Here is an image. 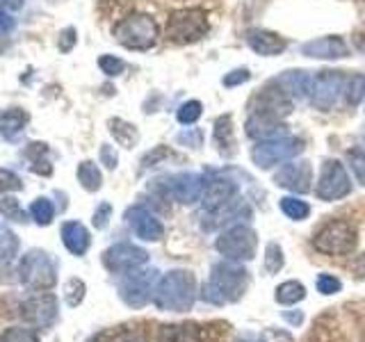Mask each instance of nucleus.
<instances>
[{
	"mask_svg": "<svg viewBox=\"0 0 365 342\" xmlns=\"http://www.w3.org/2000/svg\"><path fill=\"white\" fill-rule=\"evenodd\" d=\"M0 212H3L7 219H11V222H23V210H21V205H19L16 199L0 201Z\"/></svg>",
	"mask_w": 365,
	"mask_h": 342,
	"instance_id": "47",
	"label": "nucleus"
},
{
	"mask_svg": "<svg viewBox=\"0 0 365 342\" xmlns=\"http://www.w3.org/2000/svg\"><path fill=\"white\" fill-rule=\"evenodd\" d=\"M21 7H23V0H0V9L9 11V14H14Z\"/></svg>",
	"mask_w": 365,
	"mask_h": 342,
	"instance_id": "52",
	"label": "nucleus"
},
{
	"mask_svg": "<svg viewBox=\"0 0 365 342\" xmlns=\"http://www.w3.org/2000/svg\"><path fill=\"white\" fill-rule=\"evenodd\" d=\"M30 214H32V219L34 224H39V226H48L53 222V214H55V208H53V203L48 199H34L32 205H30Z\"/></svg>",
	"mask_w": 365,
	"mask_h": 342,
	"instance_id": "34",
	"label": "nucleus"
},
{
	"mask_svg": "<svg viewBox=\"0 0 365 342\" xmlns=\"http://www.w3.org/2000/svg\"><path fill=\"white\" fill-rule=\"evenodd\" d=\"M351 192V178L347 169L338 160H324L319 169V178L315 185V197L319 201H338Z\"/></svg>",
	"mask_w": 365,
	"mask_h": 342,
	"instance_id": "10",
	"label": "nucleus"
},
{
	"mask_svg": "<svg viewBox=\"0 0 365 342\" xmlns=\"http://www.w3.org/2000/svg\"><path fill=\"white\" fill-rule=\"evenodd\" d=\"M108 128H110V135L114 137V142L123 148H133V146H137V142H140V130H137L133 123L123 121L119 117L110 119Z\"/></svg>",
	"mask_w": 365,
	"mask_h": 342,
	"instance_id": "27",
	"label": "nucleus"
},
{
	"mask_svg": "<svg viewBox=\"0 0 365 342\" xmlns=\"http://www.w3.org/2000/svg\"><path fill=\"white\" fill-rule=\"evenodd\" d=\"M201 114H203V105L199 100H185L182 105L178 108L176 112V119L178 123L182 125H194L199 119H201Z\"/></svg>",
	"mask_w": 365,
	"mask_h": 342,
	"instance_id": "35",
	"label": "nucleus"
},
{
	"mask_svg": "<svg viewBox=\"0 0 365 342\" xmlns=\"http://www.w3.org/2000/svg\"><path fill=\"white\" fill-rule=\"evenodd\" d=\"M274 83H277L292 100H306V98H311L313 73L304 71V68H290V71H283L281 76L274 78Z\"/></svg>",
	"mask_w": 365,
	"mask_h": 342,
	"instance_id": "21",
	"label": "nucleus"
},
{
	"mask_svg": "<svg viewBox=\"0 0 365 342\" xmlns=\"http://www.w3.org/2000/svg\"><path fill=\"white\" fill-rule=\"evenodd\" d=\"M176 142L190 148H201L203 146V130L201 128H185L176 135Z\"/></svg>",
	"mask_w": 365,
	"mask_h": 342,
	"instance_id": "41",
	"label": "nucleus"
},
{
	"mask_svg": "<svg viewBox=\"0 0 365 342\" xmlns=\"http://www.w3.org/2000/svg\"><path fill=\"white\" fill-rule=\"evenodd\" d=\"M208 326L185 322V324H165L158 328V342H205Z\"/></svg>",
	"mask_w": 365,
	"mask_h": 342,
	"instance_id": "23",
	"label": "nucleus"
},
{
	"mask_svg": "<svg viewBox=\"0 0 365 342\" xmlns=\"http://www.w3.org/2000/svg\"><path fill=\"white\" fill-rule=\"evenodd\" d=\"M19 279L30 290H51L57 283V265L46 251L32 249L19 262Z\"/></svg>",
	"mask_w": 365,
	"mask_h": 342,
	"instance_id": "5",
	"label": "nucleus"
},
{
	"mask_svg": "<svg viewBox=\"0 0 365 342\" xmlns=\"http://www.w3.org/2000/svg\"><path fill=\"white\" fill-rule=\"evenodd\" d=\"M274 182L279 187L294 192V194H306L311 192V182H313V169L308 160H297V162L283 165L277 174H274Z\"/></svg>",
	"mask_w": 365,
	"mask_h": 342,
	"instance_id": "16",
	"label": "nucleus"
},
{
	"mask_svg": "<svg viewBox=\"0 0 365 342\" xmlns=\"http://www.w3.org/2000/svg\"><path fill=\"white\" fill-rule=\"evenodd\" d=\"M354 269H356L359 276H365V254H363L356 262H354Z\"/></svg>",
	"mask_w": 365,
	"mask_h": 342,
	"instance_id": "53",
	"label": "nucleus"
},
{
	"mask_svg": "<svg viewBox=\"0 0 365 342\" xmlns=\"http://www.w3.org/2000/svg\"><path fill=\"white\" fill-rule=\"evenodd\" d=\"M155 285H158L155 269H133L119 283V294L123 304H128L130 308H142L153 299Z\"/></svg>",
	"mask_w": 365,
	"mask_h": 342,
	"instance_id": "12",
	"label": "nucleus"
},
{
	"mask_svg": "<svg viewBox=\"0 0 365 342\" xmlns=\"http://www.w3.org/2000/svg\"><path fill=\"white\" fill-rule=\"evenodd\" d=\"M235 342H262L256 333H242V336H237Z\"/></svg>",
	"mask_w": 365,
	"mask_h": 342,
	"instance_id": "54",
	"label": "nucleus"
},
{
	"mask_svg": "<svg viewBox=\"0 0 365 342\" xmlns=\"http://www.w3.org/2000/svg\"><path fill=\"white\" fill-rule=\"evenodd\" d=\"M237 199V185L233 180L228 178H210L205 180V187H203V210L205 212H215V210H222L226 208L228 203H233Z\"/></svg>",
	"mask_w": 365,
	"mask_h": 342,
	"instance_id": "18",
	"label": "nucleus"
},
{
	"mask_svg": "<svg viewBox=\"0 0 365 342\" xmlns=\"http://www.w3.org/2000/svg\"><path fill=\"white\" fill-rule=\"evenodd\" d=\"M110 214H112V205L110 203H101L96 208V212H94V226L96 228H106Z\"/></svg>",
	"mask_w": 365,
	"mask_h": 342,
	"instance_id": "50",
	"label": "nucleus"
},
{
	"mask_svg": "<svg viewBox=\"0 0 365 342\" xmlns=\"http://www.w3.org/2000/svg\"><path fill=\"white\" fill-rule=\"evenodd\" d=\"M78 41V32L76 28H64L60 32V37H57V48H60L62 53H68V51H73V46Z\"/></svg>",
	"mask_w": 365,
	"mask_h": 342,
	"instance_id": "48",
	"label": "nucleus"
},
{
	"mask_svg": "<svg viewBox=\"0 0 365 342\" xmlns=\"http://www.w3.org/2000/svg\"><path fill=\"white\" fill-rule=\"evenodd\" d=\"M171 155H174V153H171L167 146H155L151 153H146V155L142 157V167H144V169L155 167L158 162H163V160H167V157H171Z\"/></svg>",
	"mask_w": 365,
	"mask_h": 342,
	"instance_id": "45",
	"label": "nucleus"
},
{
	"mask_svg": "<svg viewBox=\"0 0 365 342\" xmlns=\"http://www.w3.org/2000/svg\"><path fill=\"white\" fill-rule=\"evenodd\" d=\"M249 285V274L233 260L228 262H217L212 267L210 281L203 285L201 299L210 304H226V301H237L245 294Z\"/></svg>",
	"mask_w": 365,
	"mask_h": 342,
	"instance_id": "1",
	"label": "nucleus"
},
{
	"mask_svg": "<svg viewBox=\"0 0 365 342\" xmlns=\"http://www.w3.org/2000/svg\"><path fill=\"white\" fill-rule=\"evenodd\" d=\"M302 151H304V140L285 135V137H277V140L256 142V146L251 148V160H254V165L258 169H272L277 165L290 162Z\"/></svg>",
	"mask_w": 365,
	"mask_h": 342,
	"instance_id": "7",
	"label": "nucleus"
},
{
	"mask_svg": "<svg viewBox=\"0 0 365 342\" xmlns=\"http://www.w3.org/2000/svg\"><path fill=\"white\" fill-rule=\"evenodd\" d=\"M21 317L37 328H51L57 319L55 294H34L21 304Z\"/></svg>",
	"mask_w": 365,
	"mask_h": 342,
	"instance_id": "15",
	"label": "nucleus"
},
{
	"mask_svg": "<svg viewBox=\"0 0 365 342\" xmlns=\"http://www.w3.org/2000/svg\"><path fill=\"white\" fill-rule=\"evenodd\" d=\"M340 288H342V283L336 276H331V274H319L317 276V290L322 294H336L340 292Z\"/></svg>",
	"mask_w": 365,
	"mask_h": 342,
	"instance_id": "46",
	"label": "nucleus"
},
{
	"mask_svg": "<svg viewBox=\"0 0 365 342\" xmlns=\"http://www.w3.org/2000/svg\"><path fill=\"white\" fill-rule=\"evenodd\" d=\"M103 3H117V0H103Z\"/></svg>",
	"mask_w": 365,
	"mask_h": 342,
	"instance_id": "56",
	"label": "nucleus"
},
{
	"mask_svg": "<svg viewBox=\"0 0 365 342\" xmlns=\"http://www.w3.org/2000/svg\"><path fill=\"white\" fill-rule=\"evenodd\" d=\"M0 342H39V336H37V331H32V328L11 326L0 336Z\"/></svg>",
	"mask_w": 365,
	"mask_h": 342,
	"instance_id": "39",
	"label": "nucleus"
},
{
	"mask_svg": "<svg viewBox=\"0 0 365 342\" xmlns=\"http://www.w3.org/2000/svg\"><path fill=\"white\" fill-rule=\"evenodd\" d=\"M365 96V76L363 73H351L345 80V91H342V98H345V105L356 108Z\"/></svg>",
	"mask_w": 365,
	"mask_h": 342,
	"instance_id": "30",
	"label": "nucleus"
},
{
	"mask_svg": "<svg viewBox=\"0 0 365 342\" xmlns=\"http://www.w3.org/2000/svg\"><path fill=\"white\" fill-rule=\"evenodd\" d=\"M208 14L201 7H185L171 11L167 19L165 37L176 46H187L201 41L208 34Z\"/></svg>",
	"mask_w": 365,
	"mask_h": 342,
	"instance_id": "4",
	"label": "nucleus"
},
{
	"mask_svg": "<svg viewBox=\"0 0 365 342\" xmlns=\"http://www.w3.org/2000/svg\"><path fill=\"white\" fill-rule=\"evenodd\" d=\"M101 162L106 165L108 169H117L119 155H117V151H114V146H110V144H103L101 146Z\"/></svg>",
	"mask_w": 365,
	"mask_h": 342,
	"instance_id": "49",
	"label": "nucleus"
},
{
	"mask_svg": "<svg viewBox=\"0 0 365 342\" xmlns=\"http://www.w3.org/2000/svg\"><path fill=\"white\" fill-rule=\"evenodd\" d=\"M292 108H294V100L285 94L274 80H269V83L262 87L254 98H251L249 114H265V117H274V119L285 121L292 114Z\"/></svg>",
	"mask_w": 365,
	"mask_h": 342,
	"instance_id": "11",
	"label": "nucleus"
},
{
	"mask_svg": "<svg viewBox=\"0 0 365 342\" xmlns=\"http://www.w3.org/2000/svg\"><path fill=\"white\" fill-rule=\"evenodd\" d=\"M11 28H14V19H11L9 11L0 9V34H7Z\"/></svg>",
	"mask_w": 365,
	"mask_h": 342,
	"instance_id": "51",
	"label": "nucleus"
},
{
	"mask_svg": "<svg viewBox=\"0 0 365 342\" xmlns=\"http://www.w3.org/2000/svg\"><path fill=\"white\" fill-rule=\"evenodd\" d=\"M112 37L128 51H151L160 39V28L153 16L133 11L114 26Z\"/></svg>",
	"mask_w": 365,
	"mask_h": 342,
	"instance_id": "3",
	"label": "nucleus"
},
{
	"mask_svg": "<svg viewBox=\"0 0 365 342\" xmlns=\"http://www.w3.org/2000/svg\"><path fill=\"white\" fill-rule=\"evenodd\" d=\"M313 247L327 256H347L356 247V228L345 219H334L315 233Z\"/></svg>",
	"mask_w": 365,
	"mask_h": 342,
	"instance_id": "6",
	"label": "nucleus"
},
{
	"mask_svg": "<svg viewBox=\"0 0 365 342\" xmlns=\"http://www.w3.org/2000/svg\"><path fill=\"white\" fill-rule=\"evenodd\" d=\"M247 43L249 48L262 55V57H277L281 55L285 48H288V41H285L281 34L272 32V30H262V28H254L247 32Z\"/></svg>",
	"mask_w": 365,
	"mask_h": 342,
	"instance_id": "22",
	"label": "nucleus"
},
{
	"mask_svg": "<svg viewBox=\"0 0 365 342\" xmlns=\"http://www.w3.org/2000/svg\"><path fill=\"white\" fill-rule=\"evenodd\" d=\"M265 267L269 274H277L281 267H283V251L279 244L269 242L267 249H265Z\"/></svg>",
	"mask_w": 365,
	"mask_h": 342,
	"instance_id": "40",
	"label": "nucleus"
},
{
	"mask_svg": "<svg viewBox=\"0 0 365 342\" xmlns=\"http://www.w3.org/2000/svg\"><path fill=\"white\" fill-rule=\"evenodd\" d=\"M245 128H247V135L256 142L277 140V137L288 135V125H285V121L265 117V114H249Z\"/></svg>",
	"mask_w": 365,
	"mask_h": 342,
	"instance_id": "20",
	"label": "nucleus"
},
{
	"mask_svg": "<svg viewBox=\"0 0 365 342\" xmlns=\"http://www.w3.org/2000/svg\"><path fill=\"white\" fill-rule=\"evenodd\" d=\"M306 296V288L299 281H285L277 288V301L283 306H292L297 301H302Z\"/></svg>",
	"mask_w": 365,
	"mask_h": 342,
	"instance_id": "31",
	"label": "nucleus"
},
{
	"mask_svg": "<svg viewBox=\"0 0 365 342\" xmlns=\"http://www.w3.org/2000/svg\"><path fill=\"white\" fill-rule=\"evenodd\" d=\"M194 290H197V283H194L192 274L185 269H174L158 281L153 292V304L160 311L185 313L194 306V296H197Z\"/></svg>",
	"mask_w": 365,
	"mask_h": 342,
	"instance_id": "2",
	"label": "nucleus"
},
{
	"mask_svg": "<svg viewBox=\"0 0 365 342\" xmlns=\"http://www.w3.org/2000/svg\"><path fill=\"white\" fill-rule=\"evenodd\" d=\"M62 242L66 251H71L73 256H85L89 249V231L80 222H66L62 224Z\"/></svg>",
	"mask_w": 365,
	"mask_h": 342,
	"instance_id": "25",
	"label": "nucleus"
},
{
	"mask_svg": "<svg viewBox=\"0 0 365 342\" xmlns=\"http://www.w3.org/2000/svg\"><path fill=\"white\" fill-rule=\"evenodd\" d=\"M48 153V146H46L43 142H34L28 146V157L32 160V165L30 169L34 171V174H43V176H48L53 167L48 165V160H43V155Z\"/></svg>",
	"mask_w": 365,
	"mask_h": 342,
	"instance_id": "32",
	"label": "nucleus"
},
{
	"mask_svg": "<svg viewBox=\"0 0 365 342\" xmlns=\"http://www.w3.org/2000/svg\"><path fill=\"white\" fill-rule=\"evenodd\" d=\"M94 342H148L146 333L137 326H117L110 331H103L101 336H96Z\"/></svg>",
	"mask_w": 365,
	"mask_h": 342,
	"instance_id": "28",
	"label": "nucleus"
},
{
	"mask_svg": "<svg viewBox=\"0 0 365 342\" xmlns=\"http://www.w3.org/2000/svg\"><path fill=\"white\" fill-rule=\"evenodd\" d=\"M347 162H349V167L354 171V176H356V180L361 182V185H365V144L349 148Z\"/></svg>",
	"mask_w": 365,
	"mask_h": 342,
	"instance_id": "36",
	"label": "nucleus"
},
{
	"mask_svg": "<svg viewBox=\"0 0 365 342\" xmlns=\"http://www.w3.org/2000/svg\"><path fill=\"white\" fill-rule=\"evenodd\" d=\"M203 187H205V180L199 174H194V171H182V174L165 178L167 197H171L178 203H185V205L201 201Z\"/></svg>",
	"mask_w": 365,
	"mask_h": 342,
	"instance_id": "14",
	"label": "nucleus"
},
{
	"mask_svg": "<svg viewBox=\"0 0 365 342\" xmlns=\"http://www.w3.org/2000/svg\"><path fill=\"white\" fill-rule=\"evenodd\" d=\"M19 251V237L9 228L0 226V260H11Z\"/></svg>",
	"mask_w": 365,
	"mask_h": 342,
	"instance_id": "37",
	"label": "nucleus"
},
{
	"mask_svg": "<svg viewBox=\"0 0 365 342\" xmlns=\"http://www.w3.org/2000/svg\"><path fill=\"white\" fill-rule=\"evenodd\" d=\"M212 144L217 148V153L222 157H233L235 155V128H233V117L231 114H224L215 121L212 128Z\"/></svg>",
	"mask_w": 365,
	"mask_h": 342,
	"instance_id": "24",
	"label": "nucleus"
},
{
	"mask_svg": "<svg viewBox=\"0 0 365 342\" xmlns=\"http://www.w3.org/2000/svg\"><path fill=\"white\" fill-rule=\"evenodd\" d=\"M215 247L226 260L247 262V260H254V256H256L258 237H256V231L251 226L235 224L231 228H226V231L217 237Z\"/></svg>",
	"mask_w": 365,
	"mask_h": 342,
	"instance_id": "8",
	"label": "nucleus"
},
{
	"mask_svg": "<svg viewBox=\"0 0 365 342\" xmlns=\"http://www.w3.org/2000/svg\"><path fill=\"white\" fill-rule=\"evenodd\" d=\"M251 80V71L249 68H233V71H228L224 78H222V85L228 87V89H233V87H240V85H245Z\"/></svg>",
	"mask_w": 365,
	"mask_h": 342,
	"instance_id": "42",
	"label": "nucleus"
},
{
	"mask_svg": "<svg viewBox=\"0 0 365 342\" xmlns=\"http://www.w3.org/2000/svg\"><path fill=\"white\" fill-rule=\"evenodd\" d=\"M285 317H288L292 324H302V319H304V317H302L299 313H297V315H285Z\"/></svg>",
	"mask_w": 365,
	"mask_h": 342,
	"instance_id": "55",
	"label": "nucleus"
},
{
	"mask_svg": "<svg viewBox=\"0 0 365 342\" xmlns=\"http://www.w3.org/2000/svg\"><path fill=\"white\" fill-rule=\"evenodd\" d=\"M146 260H148L146 251L130 242H119L103 254V265L112 274H128L133 269H140L142 265H146Z\"/></svg>",
	"mask_w": 365,
	"mask_h": 342,
	"instance_id": "13",
	"label": "nucleus"
},
{
	"mask_svg": "<svg viewBox=\"0 0 365 342\" xmlns=\"http://www.w3.org/2000/svg\"><path fill=\"white\" fill-rule=\"evenodd\" d=\"M98 68L106 76L110 78H117L125 71V62L121 60V57H114V55H101L98 57Z\"/></svg>",
	"mask_w": 365,
	"mask_h": 342,
	"instance_id": "38",
	"label": "nucleus"
},
{
	"mask_svg": "<svg viewBox=\"0 0 365 342\" xmlns=\"http://www.w3.org/2000/svg\"><path fill=\"white\" fill-rule=\"evenodd\" d=\"M30 121V114L21 108H9L5 112H0V137L5 140H16V137L26 130V125Z\"/></svg>",
	"mask_w": 365,
	"mask_h": 342,
	"instance_id": "26",
	"label": "nucleus"
},
{
	"mask_svg": "<svg viewBox=\"0 0 365 342\" xmlns=\"http://www.w3.org/2000/svg\"><path fill=\"white\" fill-rule=\"evenodd\" d=\"M302 53L306 57H313V60H342L349 55V46L338 34H327V37L306 41L302 46Z\"/></svg>",
	"mask_w": 365,
	"mask_h": 342,
	"instance_id": "19",
	"label": "nucleus"
},
{
	"mask_svg": "<svg viewBox=\"0 0 365 342\" xmlns=\"http://www.w3.org/2000/svg\"><path fill=\"white\" fill-rule=\"evenodd\" d=\"M125 222L133 228V233L144 242H160L165 237V226L142 205H133V208L125 210Z\"/></svg>",
	"mask_w": 365,
	"mask_h": 342,
	"instance_id": "17",
	"label": "nucleus"
},
{
	"mask_svg": "<svg viewBox=\"0 0 365 342\" xmlns=\"http://www.w3.org/2000/svg\"><path fill=\"white\" fill-rule=\"evenodd\" d=\"M279 205H281L283 214L290 217V219H294V222H302V219H306L308 214H311L308 203L302 201V199H297V197H283Z\"/></svg>",
	"mask_w": 365,
	"mask_h": 342,
	"instance_id": "33",
	"label": "nucleus"
},
{
	"mask_svg": "<svg viewBox=\"0 0 365 342\" xmlns=\"http://www.w3.org/2000/svg\"><path fill=\"white\" fill-rule=\"evenodd\" d=\"M21 187H23V182H21V178L14 174V171L0 169V194H3V192H16Z\"/></svg>",
	"mask_w": 365,
	"mask_h": 342,
	"instance_id": "44",
	"label": "nucleus"
},
{
	"mask_svg": "<svg viewBox=\"0 0 365 342\" xmlns=\"http://www.w3.org/2000/svg\"><path fill=\"white\" fill-rule=\"evenodd\" d=\"M85 296V283L78 281V279H71L66 283V304L68 306H78L80 301H83Z\"/></svg>",
	"mask_w": 365,
	"mask_h": 342,
	"instance_id": "43",
	"label": "nucleus"
},
{
	"mask_svg": "<svg viewBox=\"0 0 365 342\" xmlns=\"http://www.w3.org/2000/svg\"><path fill=\"white\" fill-rule=\"evenodd\" d=\"M345 71H334V68H324V71L313 73V85H311V105L329 112L336 108L338 98L345 91Z\"/></svg>",
	"mask_w": 365,
	"mask_h": 342,
	"instance_id": "9",
	"label": "nucleus"
},
{
	"mask_svg": "<svg viewBox=\"0 0 365 342\" xmlns=\"http://www.w3.org/2000/svg\"><path fill=\"white\" fill-rule=\"evenodd\" d=\"M78 182L87 192H98L101 190L103 176H101V169L96 167V162H91V160H85V162L78 165Z\"/></svg>",
	"mask_w": 365,
	"mask_h": 342,
	"instance_id": "29",
	"label": "nucleus"
}]
</instances>
